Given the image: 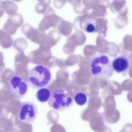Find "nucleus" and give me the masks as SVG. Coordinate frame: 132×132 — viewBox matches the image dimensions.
<instances>
[{"label":"nucleus","instance_id":"obj_2","mask_svg":"<svg viewBox=\"0 0 132 132\" xmlns=\"http://www.w3.org/2000/svg\"><path fill=\"white\" fill-rule=\"evenodd\" d=\"M28 78L29 83L33 88H42L48 85L51 82V73L48 67L38 65L29 72Z\"/></svg>","mask_w":132,"mask_h":132},{"label":"nucleus","instance_id":"obj_6","mask_svg":"<svg viewBox=\"0 0 132 132\" xmlns=\"http://www.w3.org/2000/svg\"><path fill=\"white\" fill-rule=\"evenodd\" d=\"M130 65L129 58L123 54L117 56L112 61L113 71L118 73H126L129 69Z\"/></svg>","mask_w":132,"mask_h":132},{"label":"nucleus","instance_id":"obj_8","mask_svg":"<svg viewBox=\"0 0 132 132\" xmlns=\"http://www.w3.org/2000/svg\"><path fill=\"white\" fill-rule=\"evenodd\" d=\"M84 30L88 33H95L97 31L98 25L94 19H90L85 23Z\"/></svg>","mask_w":132,"mask_h":132},{"label":"nucleus","instance_id":"obj_4","mask_svg":"<svg viewBox=\"0 0 132 132\" xmlns=\"http://www.w3.org/2000/svg\"><path fill=\"white\" fill-rule=\"evenodd\" d=\"M7 89L9 95L12 98L20 99L23 98L27 93L28 83L27 80L21 76H14L7 83Z\"/></svg>","mask_w":132,"mask_h":132},{"label":"nucleus","instance_id":"obj_3","mask_svg":"<svg viewBox=\"0 0 132 132\" xmlns=\"http://www.w3.org/2000/svg\"><path fill=\"white\" fill-rule=\"evenodd\" d=\"M73 99L69 93L64 89H58L51 94L48 104L51 108L58 111L69 109L73 104Z\"/></svg>","mask_w":132,"mask_h":132},{"label":"nucleus","instance_id":"obj_1","mask_svg":"<svg viewBox=\"0 0 132 132\" xmlns=\"http://www.w3.org/2000/svg\"><path fill=\"white\" fill-rule=\"evenodd\" d=\"M89 67L91 74L95 77L109 78L114 72L112 61L104 54L98 53L94 55L90 59Z\"/></svg>","mask_w":132,"mask_h":132},{"label":"nucleus","instance_id":"obj_5","mask_svg":"<svg viewBox=\"0 0 132 132\" xmlns=\"http://www.w3.org/2000/svg\"><path fill=\"white\" fill-rule=\"evenodd\" d=\"M37 113V107L36 104L32 102L27 101L20 105L18 110V118L23 122L31 123L36 119Z\"/></svg>","mask_w":132,"mask_h":132},{"label":"nucleus","instance_id":"obj_7","mask_svg":"<svg viewBox=\"0 0 132 132\" xmlns=\"http://www.w3.org/2000/svg\"><path fill=\"white\" fill-rule=\"evenodd\" d=\"M51 95V92L48 89L43 88L39 89L37 93L36 97L38 100L42 103L48 101Z\"/></svg>","mask_w":132,"mask_h":132},{"label":"nucleus","instance_id":"obj_9","mask_svg":"<svg viewBox=\"0 0 132 132\" xmlns=\"http://www.w3.org/2000/svg\"><path fill=\"white\" fill-rule=\"evenodd\" d=\"M74 100L76 104L82 106L87 102V96L83 93H78L75 95Z\"/></svg>","mask_w":132,"mask_h":132}]
</instances>
